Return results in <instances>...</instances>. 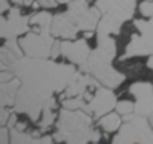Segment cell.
Here are the masks:
<instances>
[{
    "label": "cell",
    "mask_w": 153,
    "mask_h": 144,
    "mask_svg": "<svg viewBox=\"0 0 153 144\" xmlns=\"http://www.w3.org/2000/svg\"><path fill=\"white\" fill-rule=\"evenodd\" d=\"M10 71L21 82L13 111L28 114L31 122H37L45 108H55L53 92L65 89L76 73L73 65L34 56L18 58Z\"/></svg>",
    "instance_id": "cell-1"
},
{
    "label": "cell",
    "mask_w": 153,
    "mask_h": 144,
    "mask_svg": "<svg viewBox=\"0 0 153 144\" xmlns=\"http://www.w3.org/2000/svg\"><path fill=\"white\" fill-rule=\"evenodd\" d=\"M55 141L68 144L98 143L101 140L100 131L92 128V119L89 113L70 108H62L56 123V132L53 134Z\"/></svg>",
    "instance_id": "cell-2"
},
{
    "label": "cell",
    "mask_w": 153,
    "mask_h": 144,
    "mask_svg": "<svg viewBox=\"0 0 153 144\" xmlns=\"http://www.w3.org/2000/svg\"><path fill=\"white\" fill-rule=\"evenodd\" d=\"M135 4L137 0H97L95 6L101 12V19L97 25V34H117L122 24L134 16Z\"/></svg>",
    "instance_id": "cell-3"
},
{
    "label": "cell",
    "mask_w": 153,
    "mask_h": 144,
    "mask_svg": "<svg viewBox=\"0 0 153 144\" xmlns=\"http://www.w3.org/2000/svg\"><path fill=\"white\" fill-rule=\"evenodd\" d=\"M123 120L125 123L122 125L119 134L113 138V143H153V128L146 116L138 113H129L123 116Z\"/></svg>",
    "instance_id": "cell-4"
},
{
    "label": "cell",
    "mask_w": 153,
    "mask_h": 144,
    "mask_svg": "<svg viewBox=\"0 0 153 144\" xmlns=\"http://www.w3.org/2000/svg\"><path fill=\"white\" fill-rule=\"evenodd\" d=\"M135 28L140 31L134 34L125 49L120 61L131 58V56H141V55H153V16L150 19H135Z\"/></svg>",
    "instance_id": "cell-5"
},
{
    "label": "cell",
    "mask_w": 153,
    "mask_h": 144,
    "mask_svg": "<svg viewBox=\"0 0 153 144\" xmlns=\"http://www.w3.org/2000/svg\"><path fill=\"white\" fill-rule=\"evenodd\" d=\"M80 71L92 74L100 83H102L107 88H111V89L117 88L125 80V74L117 71L116 68H113L111 62L102 61L91 53H89L88 59L80 65Z\"/></svg>",
    "instance_id": "cell-6"
},
{
    "label": "cell",
    "mask_w": 153,
    "mask_h": 144,
    "mask_svg": "<svg viewBox=\"0 0 153 144\" xmlns=\"http://www.w3.org/2000/svg\"><path fill=\"white\" fill-rule=\"evenodd\" d=\"M68 18L71 19L73 25L77 30H95L100 19H101V12L100 9L95 7H88L86 0H73L68 4V9L65 10Z\"/></svg>",
    "instance_id": "cell-7"
},
{
    "label": "cell",
    "mask_w": 153,
    "mask_h": 144,
    "mask_svg": "<svg viewBox=\"0 0 153 144\" xmlns=\"http://www.w3.org/2000/svg\"><path fill=\"white\" fill-rule=\"evenodd\" d=\"M18 42L27 56L34 58H49L52 46L55 43L51 28H42L39 33H27V36Z\"/></svg>",
    "instance_id": "cell-8"
},
{
    "label": "cell",
    "mask_w": 153,
    "mask_h": 144,
    "mask_svg": "<svg viewBox=\"0 0 153 144\" xmlns=\"http://www.w3.org/2000/svg\"><path fill=\"white\" fill-rule=\"evenodd\" d=\"M28 22L30 19L21 15L18 7L9 9V15L6 18L0 15V39H16L19 34L30 30Z\"/></svg>",
    "instance_id": "cell-9"
},
{
    "label": "cell",
    "mask_w": 153,
    "mask_h": 144,
    "mask_svg": "<svg viewBox=\"0 0 153 144\" xmlns=\"http://www.w3.org/2000/svg\"><path fill=\"white\" fill-rule=\"evenodd\" d=\"M88 104H89L91 113H94V116L98 119L105 113H110L116 107L117 102H116V95L111 92V88L105 86V88H98Z\"/></svg>",
    "instance_id": "cell-10"
},
{
    "label": "cell",
    "mask_w": 153,
    "mask_h": 144,
    "mask_svg": "<svg viewBox=\"0 0 153 144\" xmlns=\"http://www.w3.org/2000/svg\"><path fill=\"white\" fill-rule=\"evenodd\" d=\"M88 88H100V82L89 73H83V71H76L68 83V86L65 88V94L64 98L67 96H77L83 95L85 92H88Z\"/></svg>",
    "instance_id": "cell-11"
},
{
    "label": "cell",
    "mask_w": 153,
    "mask_h": 144,
    "mask_svg": "<svg viewBox=\"0 0 153 144\" xmlns=\"http://www.w3.org/2000/svg\"><path fill=\"white\" fill-rule=\"evenodd\" d=\"M89 53L91 50L86 43V39H79L74 42H61V55H64L73 64L82 65L88 59Z\"/></svg>",
    "instance_id": "cell-12"
},
{
    "label": "cell",
    "mask_w": 153,
    "mask_h": 144,
    "mask_svg": "<svg viewBox=\"0 0 153 144\" xmlns=\"http://www.w3.org/2000/svg\"><path fill=\"white\" fill-rule=\"evenodd\" d=\"M77 28L73 25L71 19L65 12L56 13L52 18L51 24V33L53 37H61V39H74L77 34Z\"/></svg>",
    "instance_id": "cell-13"
},
{
    "label": "cell",
    "mask_w": 153,
    "mask_h": 144,
    "mask_svg": "<svg viewBox=\"0 0 153 144\" xmlns=\"http://www.w3.org/2000/svg\"><path fill=\"white\" fill-rule=\"evenodd\" d=\"M21 86L19 79L13 77L7 82H0V102L6 107H13L18 89Z\"/></svg>",
    "instance_id": "cell-14"
},
{
    "label": "cell",
    "mask_w": 153,
    "mask_h": 144,
    "mask_svg": "<svg viewBox=\"0 0 153 144\" xmlns=\"http://www.w3.org/2000/svg\"><path fill=\"white\" fill-rule=\"evenodd\" d=\"M39 137H40L39 131L27 132V131H21V129H16V128L10 129V143H16V144L39 143Z\"/></svg>",
    "instance_id": "cell-15"
},
{
    "label": "cell",
    "mask_w": 153,
    "mask_h": 144,
    "mask_svg": "<svg viewBox=\"0 0 153 144\" xmlns=\"http://www.w3.org/2000/svg\"><path fill=\"white\" fill-rule=\"evenodd\" d=\"M86 101L88 99L85 98V94L83 95H77V96H67V98H62V107L64 108H70V110L82 108L83 111L91 113L89 104H86Z\"/></svg>",
    "instance_id": "cell-16"
},
{
    "label": "cell",
    "mask_w": 153,
    "mask_h": 144,
    "mask_svg": "<svg viewBox=\"0 0 153 144\" xmlns=\"http://www.w3.org/2000/svg\"><path fill=\"white\" fill-rule=\"evenodd\" d=\"M19 56L12 50L9 49L6 45L0 48V70H6V71H10L12 65L15 64V61L18 59Z\"/></svg>",
    "instance_id": "cell-17"
},
{
    "label": "cell",
    "mask_w": 153,
    "mask_h": 144,
    "mask_svg": "<svg viewBox=\"0 0 153 144\" xmlns=\"http://www.w3.org/2000/svg\"><path fill=\"white\" fill-rule=\"evenodd\" d=\"M120 116L117 113H110V114H105L102 116L101 119L98 120V125L101 126L105 132H114L120 128Z\"/></svg>",
    "instance_id": "cell-18"
},
{
    "label": "cell",
    "mask_w": 153,
    "mask_h": 144,
    "mask_svg": "<svg viewBox=\"0 0 153 144\" xmlns=\"http://www.w3.org/2000/svg\"><path fill=\"white\" fill-rule=\"evenodd\" d=\"M135 113L143 114V116H149L153 113V91L144 98L137 99L135 102Z\"/></svg>",
    "instance_id": "cell-19"
},
{
    "label": "cell",
    "mask_w": 153,
    "mask_h": 144,
    "mask_svg": "<svg viewBox=\"0 0 153 144\" xmlns=\"http://www.w3.org/2000/svg\"><path fill=\"white\" fill-rule=\"evenodd\" d=\"M52 16L49 12H39V13H33L30 15V24L33 25H37L40 30L42 28H51V24H52Z\"/></svg>",
    "instance_id": "cell-20"
},
{
    "label": "cell",
    "mask_w": 153,
    "mask_h": 144,
    "mask_svg": "<svg viewBox=\"0 0 153 144\" xmlns=\"http://www.w3.org/2000/svg\"><path fill=\"white\" fill-rule=\"evenodd\" d=\"M152 91H153V85L152 83H147V82H137V83L129 86V92L135 96L137 99L147 96Z\"/></svg>",
    "instance_id": "cell-21"
},
{
    "label": "cell",
    "mask_w": 153,
    "mask_h": 144,
    "mask_svg": "<svg viewBox=\"0 0 153 144\" xmlns=\"http://www.w3.org/2000/svg\"><path fill=\"white\" fill-rule=\"evenodd\" d=\"M53 108H45L42 113V120L39 122V126L42 128V131H46L55 120V113H52Z\"/></svg>",
    "instance_id": "cell-22"
},
{
    "label": "cell",
    "mask_w": 153,
    "mask_h": 144,
    "mask_svg": "<svg viewBox=\"0 0 153 144\" xmlns=\"http://www.w3.org/2000/svg\"><path fill=\"white\" fill-rule=\"evenodd\" d=\"M116 110H117V113L125 116V114H129V113L135 111V104L128 101V99H123V101H119L116 104Z\"/></svg>",
    "instance_id": "cell-23"
},
{
    "label": "cell",
    "mask_w": 153,
    "mask_h": 144,
    "mask_svg": "<svg viewBox=\"0 0 153 144\" xmlns=\"http://www.w3.org/2000/svg\"><path fill=\"white\" fill-rule=\"evenodd\" d=\"M25 6H33V7H56L58 1L56 0H24Z\"/></svg>",
    "instance_id": "cell-24"
},
{
    "label": "cell",
    "mask_w": 153,
    "mask_h": 144,
    "mask_svg": "<svg viewBox=\"0 0 153 144\" xmlns=\"http://www.w3.org/2000/svg\"><path fill=\"white\" fill-rule=\"evenodd\" d=\"M140 12L143 16H153V0H144L140 3Z\"/></svg>",
    "instance_id": "cell-25"
},
{
    "label": "cell",
    "mask_w": 153,
    "mask_h": 144,
    "mask_svg": "<svg viewBox=\"0 0 153 144\" xmlns=\"http://www.w3.org/2000/svg\"><path fill=\"white\" fill-rule=\"evenodd\" d=\"M9 117H10V111L7 110L6 105H3V104L0 102V125H1V126L6 125L7 120H9Z\"/></svg>",
    "instance_id": "cell-26"
},
{
    "label": "cell",
    "mask_w": 153,
    "mask_h": 144,
    "mask_svg": "<svg viewBox=\"0 0 153 144\" xmlns=\"http://www.w3.org/2000/svg\"><path fill=\"white\" fill-rule=\"evenodd\" d=\"M10 141V134H9V128H4L0 125V144L9 143Z\"/></svg>",
    "instance_id": "cell-27"
},
{
    "label": "cell",
    "mask_w": 153,
    "mask_h": 144,
    "mask_svg": "<svg viewBox=\"0 0 153 144\" xmlns=\"http://www.w3.org/2000/svg\"><path fill=\"white\" fill-rule=\"evenodd\" d=\"M15 77V74L12 73V71H3V70H0V82H7V80H10V79H13Z\"/></svg>",
    "instance_id": "cell-28"
},
{
    "label": "cell",
    "mask_w": 153,
    "mask_h": 144,
    "mask_svg": "<svg viewBox=\"0 0 153 144\" xmlns=\"http://www.w3.org/2000/svg\"><path fill=\"white\" fill-rule=\"evenodd\" d=\"M58 55H61V43L59 42H55L51 50V58H56Z\"/></svg>",
    "instance_id": "cell-29"
},
{
    "label": "cell",
    "mask_w": 153,
    "mask_h": 144,
    "mask_svg": "<svg viewBox=\"0 0 153 144\" xmlns=\"http://www.w3.org/2000/svg\"><path fill=\"white\" fill-rule=\"evenodd\" d=\"M7 128L9 129H12V128H15V125H16V116L15 114H10V117H9V120H7Z\"/></svg>",
    "instance_id": "cell-30"
},
{
    "label": "cell",
    "mask_w": 153,
    "mask_h": 144,
    "mask_svg": "<svg viewBox=\"0 0 153 144\" xmlns=\"http://www.w3.org/2000/svg\"><path fill=\"white\" fill-rule=\"evenodd\" d=\"M4 10H9V1L7 0H0V15Z\"/></svg>",
    "instance_id": "cell-31"
},
{
    "label": "cell",
    "mask_w": 153,
    "mask_h": 144,
    "mask_svg": "<svg viewBox=\"0 0 153 144\" xmlns=\"http://www.w3.org/2000/svg\"><path fill=\"white\" fill-rule=\"evenodd\" d=\"M53 140H52L51 137H42V138H39V143H43V144H51Z\"/></svg>",
    "instance_id": "cell-32"
},
{
    "label": "cell",
    "mask_w": 153,
    "mask_h": 144,
    "mask_svg": "<svg viewBox=\"0 0 153 144\" xmlns=\"http://www.w3.org/2000/svg\"><path fill=\"white\" fill-rule=\"evenodd\" d=\"M94 36V33H92V30H89V31H85V39H91Z\"/></svg>",
    "instance_id": "cell-33"
},
{
    "label": "cell",
    "mask_w": 153,
    "mask_h": 144,
    "mask_svg": "<svg viewBox=\"0 0 153 144\" xmlns=\"http://www.w3.org/2000/svg\"><path fill=\"white\" fill-rule=\"evenodd\" d=\"M147 67H149V68H152V70H153V55L150 56V58H149V61H147Z\"/></svg>",
    "instance_id": "cell-34"
},
{
    "label": "cell",
    "mask_w": 153,
    "mask_h": 144,
    "mask_svg": "<svg viewBox=\"0 0 153 144\" xmlns=\"http://www.w3.org/2000/svg\"><path fill=\"white\" fill-rule=\"evenodd\" d=\"M147 117H149V122H150V125H152V128H153V113L152 114H149Z\"/></svg>",
    "instance_id": "cell-35"
},
{
    "label": "cell",
    "mask_w": 153,
    "mask_h": 144,
    "mask_svg": "<svg viewBox=\"0 0 153 144\" xmlns=\"http://www.w3.org/2000/svg\"><path fill=\"white\" fill-rule=\"evenodd\" d=\"M58 3H70V1H73V0H56Z\"/></svg>",
    "instance_id": "cell-36"
},
{
    "label": "cell",
    "mask_w": 153,
    "mask_h": 144,
    "mask_svg": "<svg viewBox=\"0 0 153 144\" xmlns=\"http://www.w3.org/2000/svg\"><path fill=\"white\" fill-rule=\"evenodd\" d=\"M15 4H21V3H24V0H12Z\"/></svg>",
    "instance_id": "cell-37"
}]
</instances>
